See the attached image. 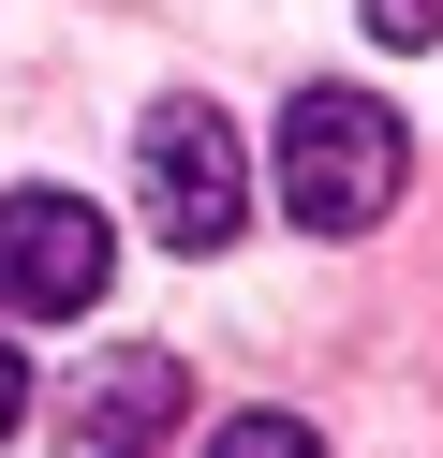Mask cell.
Instances as JSON below:
<instances>
[{"mask_svg":"<svg viewBox=\"0 0 443 458\" xmlns=\"http://www.w3.org/2000/svg\"><path fill=\"white\" fill-rule=\"evenodd\" d=\"M413 178V133L384 119L370 89H295L281 104V208L311 222V237H370L384 208H399Z\"/></svg>","mask_w":443,"mask_h":458,"instance_id":"1","label":"cell"},{"mask_svg":"<svg viewBox=\"0 0 443 458\" xmlns=\"http://www.w3.org/2000/svg\"><path fill=\"white\" fill-rule=\"evenodd\" d=\"M133 163H148V237L163 251H236V222H251V178H236V133H222V104H148V133H133Z\"/></svg>","mask_w":443,"mask_h":458,"instance_id":"2","label":"cell"},{"mask_svg":"<svg viewBox=\"0 0 443 458\" xmlns=\"http://www.w3.org/2000/svg\"><path fill=\"white\" fill-rule=\"evenodd\" d=\"M118 237L104 208H74V192H0V310L15 326H74L89 296H104Z\"/></svg>","mask_w":443,"mask_h":458,"instance_id":"3","label":"cell"},{"mask_svg":"<svg viewBox=\"0 0 443 458\" xmlns=\"http://www.w3.org/2000/svg\"><path fill=\"white\" fill-rule=\"evenodd\" d=\"M177 414H192L177 355H104V369L74 385V458H163Z\"/></svg>","mask_w":443,"mask_h":458,"instance_id":"4","label":"cell"},{"mask_svg":"<svg viewBox=\"0 0 443 458\" xmlns=\"http://www.w3.org/2000/svg\"><path fill=\"white\" fill-rule=\"evenodd\" d=\"M207 458H325V444H311V414H222Z\"/></svg>","mask_w":443,"mask_h":458,"instance_id":"5","label":"cell"},{"mask_svg":"<svg viewBox=\"0 0 443 458\" xmlns=\"http://www.w3.org/2000/svg\"><path fill=\"white\" fill-rule=\"evenodd\" d=\"M370 15V45H443V0H354Z\"/></svg>","mask_w":443,"mask_h":458,"instance_id":"6","label":"cell"},{"mask_svg":"<svg viewBox=\"0 0 443 458\" xmlns=\"http://www.w3.org/2000/svg\"><path fill=\"white\" fill-rule=\"evenodd\" d=\"M15 428H30V355L0 340V444H15Z\"/></svg>","mask_w":443,"mask_h":458,"instance_id":"7","label":"cell"}]
</instances>
